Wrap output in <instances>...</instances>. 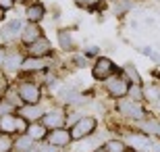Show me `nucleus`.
Masks as SVG:
<instances>
[{
    "label": "nucleus",
    "instance_id": "f257e3e1",
    "mask_svg": "<svg viewBox=\"0 0 160 152\" xmlns=\"http://www.w3.org/2000/svg\"><path fill=\"white\" fill-rule=\"evenodd\" d=\"M17 94L21 104H40L42 90L36 81H21L17 86Z\"/></svg>",
    "mask_w": 160,
    "mask_h": 152
},
{
    "label": "nucleus",
    "instance_id": "f03ea898",
    "mask_svg": "<svg viewBox=\"0 0 160 152\" xmlns=\"http://www.w3.org/2000/svg\"><path fill=\"white\" fill-rule=\"evenodd\" d=\"M129 86L131 83L125 79L123 75H119V73H114L112 77H108L106 81H104V88H106V92L112 96V98H125L127 96V92H129Z\"/></svg>",
    "mask_w": 160,
    "mask_h": 152
},
{
    "label": "nucleus",
    "instance_id": "7ed1b4c3",
    "mask_svg": "<svg viewBox=\"0 0 160 152\" xmlns=\"http://www.w3.org/2000/svg\"><path fill=\"white\" fill-rule=\"evenodd\" d=\"M117 108H119V113L123 115V117H127V119H135V121L146 119V111H143L142 102H133V100H127V98H119Z\"/></svg>",
    "mask_w": 160,
    "mask_h": 152
},
{
    "label": "nucleus",
    "instance_id": "20e7f679",
    "mask_svg": "<svg viewBox=\"0 0 160 152\" xmlns=\"http://www.w3.org/2000/svg\"><path fill=\"white\" fill-rule=\"evenodd\" d=\"M96 127H98V119L96 117H81L69 131H71L73 142H77L81 138H85V135H92L96 131Z\"/></svg>",
    "mask_w": 160,
    "mask_h": 152
},
{
    "label": "nucleus",
    "instance_id": "39448f33",
    "mask_svg": "<svg viewBox=\"0 0 160 152\" xmlns=\"http://www.w3.org/2000/svg\"><path fill=\"white\" fill-rule=\"evenodd\" d=\"M114 73H117V65L108 59V56H98V59H96L94 69H92L94 79H98V81H106L108 77H112Z\"/></svg>",
    "mask_w": 160,
    "mask_h": 152
},
{
    "label": "nucleus",
    "instance_id": "423d86ee",
    "mask_svg": "<svg viewBox=\"0 0 160 152\" xmlns=\"http://www.w3.org/2000/svg\"><path fill=\"white\" fill-rule=\"evenodd\" d=\"M65 121H67V111L65 108H50V111L44 113V117L40 119V123L48 131H52V129H58V127H65Z\"/></svg>",
    "mask_w": 160,
    "mask_h": 152
},
{
    "label": "nucleus",
    "instance_id": "0eeeda50",
    "mask_svg": "<svg viewBox=\"0 0 160 152\" xmlns=\"http://www.w3.org/2000/svg\"><path fill=\"white\" fill-rule=\"evenodd\" d=\"M52 63L50 56H25L21 63V73H42L48 69V65Z\"/></svg>",
    "mask_w": 160,
    "mask_h": 152
},
{
    "label": "nucleus",
    "instance_id": "6e6552de",
    "mask_svg": "<svg viewBox=\"0 0 160 152\" xmlns=\"http://www.w3.org/2000/svg\"><path fill=\"white\" fill-rule=\"evenodd\" d=\"M46 142L52 144V146H56V148H62V146H69V144L73 142V138H71V131H69L67 127H58V129L48 131Z\"/></svg>",
    "mask_w": 160,
    "mask_h": 152
},
{
    "label": "nucleus",
    "instance_id": "1a4fd4ad",
    "mask_svg": "<svg viewBox=\"0 0 160 152\" xmlns=\"http://www.w3.org/2000/svg\"><path fill=\"white\" fill-rule=\"evenodd\" d=\"M125 142L135 152H150V146H152V138L146 134H127Z\"/></svg>",
    "mask_w": 160,
    "mask_h": 152
},
{
    "label": "nucleus",
    "instance_id": "9d476101",
    "mask_svg": "<svg viewBox=\"0 0 160 152\" xmlns=\"http://www.w3.org/2000/svg\"><path fill=\"white\" fill-rule=\"evenodd\" d=\"M44 108H42V104H23L17 108V115L19 117H23L27 123H36L40 121L42 117H44Z\"/></svg>",
    "mask_w": 160,
    "mask_h": 152
},
{
    "label": "nucleus",
    "instance_id": "9b49d317",
    "mask_svg": "<svg viewBox=\"0 0 160 152\" xmlns=\"http://www.w3.org/2000/svg\"><path fill=\"white\" fill-rule=\"evenodd\" d=\"M25 23L21 19H11L6 25H2V38L6 42L8 40H15V38H21V31H23Z\"/></svg>",
    "mask_w": 160,
    "mask_h": 152
},
{
    "label": "nucleus",
    "instance_id": "f8f14e48",
    "mask_svg": "<svg viewBox=\"0 0 160 152\" xmlns=\"http://www.w3.org/2000/svg\"><path fill=\"white\" fill-rule=\"evenodd\" d=\"M42 38V29H40V23H27L21 31V38L19 40L23 42L25 46H31L33 42H38Z\"/></svg>",
    "mask_w": 160,
    "mask_h": 152
},
{
    "label": "nucleus",
    "instance_id": "ddd939ff",
    "mask_svg": "<svg viewBox=\"0 0 160 152\" xmlns=\"http://www.w3.org/2000/svg\"><path fill=\"white\" fill-rule=\"evenodd\" d=\"M27 56H50L52 54V48H50V42H48V38H44L42 35L38 42H33L31 46H27Z\"/></svg>",
    "mask_w": 160,
    "mask_h": 152
},
{
    "label": "nucleus",
    "instance_id": "4468645a",
    "mask_svg": "<svg viewBox=\"0 0 160 152\" xmlns=\"http://www.w3.org/2000/svg\"><path fill=\"white\" fill-rule=\"evenodd\" d=\"M46 15V6L42 4V2H31L27 4L25 8V19H27V23H40L42 19Z\"/></svg>",
    "mask_w": 160,
    "mask_h": 152
},
{
    "label": "nucleus",
    "instance_id": "2eb2a0df",
    "mask_svg": "<svg viewBox=\"0 0 160 152\" xmlns=\"http://www.w3.org/2000/svg\"><path fill=\"white\" fill-rule=\"evenodd\" d=\"M23 54L17 52V50H11V52L4 54V63H2V67H4L8 73H17L19 69H21V63H23Z\"/></svg>",
    "mask_w": 160,
    "mask_h": 152
},
{
    "label": "nucleus",
    "instance_id": "dca6fc26",
    "mask_svg": "<svg viewBox=\"0 0 160 152\" xmlns=\"http://www.w3.org/2000/svg\"><path fill=\"white\" fill-rule=\"evenodd\" d=\"M104 142L98 135H85L81 140H77V152H96Z\"/></svg>",
    "mask_w": 160,
    "mask_h": 152
},
{
    "label": "nucleus",
    "instance_id": "f3484780",
    "mask_svg": "<svg viewBox=\"0 0 160 152\" xmlns=\"http://www.w3.org/2000/svg\"><path fill=\"white\" fill-rule=\"evenodd\" d=\"M137 127L142 129V134H146V135L160 138V121L158 119H142V121H137Z\"/></svg>",
    "mask_w": 160,
    "mask_h": 152
},
{
    "label": "nucleus",
    "instance_id": "a211bd4d",
    "mask_svg": "<svg viewBox=\"0 0 160 152\" xmlns=\"http://www.w3.org/2000/svg\"><path fill=\"white\" fill-rule=\"evenodd\" d=\"M0 134H6V135L17 134V115L15 113L0 117Z\"/></svg>",
    "mask_w": 160,
    "mask_h": 152
},
{
    "label": "nucleus",
    "instance_id": "6ab92c4d",
    "mask_svg": "<svg viewBox=\"0 0 160 152\" xmlns=\"http://www.w3.org/2000/svg\"><path fill=\"white\" fill-rule=\"evenodd\" d=\"M27 135H29L33 142H42L44 138L48 135V129L42 125L40 121H36V123H29V127H27Z\"/></svg>",
    "mask_w": 160,
    "mask_h": 152
},
{
    "label": "nucleus",
    "instance_id": "aec40b11",
    "mask_svg": "<svg viewBox=\"0 0 160 152\" xmlns=\"http://www.w3.org/2000/svg\"><path fill=\"white\" fill-rule=\"evenodd\" d=\"M33 146H36V142L31 140L27 134H23V135H19L17 140H15V144H12V152H27V150H31Z\"/></svg>",
    "mask_w": 160,
    "mask_h": 152
},
{
    "label": "nucleus",
    "instance_id": "412c9836",
    "mask_svg": "<svg viewBox=\"0 0 160 152\" xmlns=\"http://www.w3.org/2000/svg\"><path fill=\"white\" fill-rule=\"evenodd\" d=\"M123 77L131 83V86H142V75H139V71H137L131 63H129V65H125V69H123Z\"/></svg>",
    "mask_w": 160,
    "mask_h": 152
},
{
    "label": "nucleus",
    "instance_id": "4be33fe9",
    "mask_svg": "<svg viewBox=\"0 0 160 152\" xmlns=\"http://www.w3.org/2000/svg\"><path fill=\"white\" fill-rule=\"evenodd\" d=\"M58 44H60V48H62L65 52H73V50H75L73 35H71V31H67V29H60L58 31Z\"/></svg>",
    "mask_w": 160,
    "mask_h": 152
},
{
    "label": "nucleus",
    "instance_id": "5701e85b",
    "mask_svg": "<svg viewBox=\"0 0 160 152\" xmlns=\"http://www.w3.org/2000/svg\"><path fill=\"white\" fill-rule=\"evenodd\" d=\"M100 150L102 152H125L127 150V144L123 140H108L100 146Z\"/></svg>",
    "mask_w": 160,
    "mask_h": 152
},
{
    "label": "nucleus",
    "instance_id": "b1692460",
    "mask_svg": "<svg viewBox=\"0 0 160 152\" xmlns=\"http://www.w3.org/2000/svg\"><path fill=\"white\" fill-rule=\"evenodd\" d=\"M12 135H6V134H0V152H12Z\"/></svg>",
    "mask_w": 160,
    "mask_h": 152
},
{
    "label": "nucleus",
    "instance_id": "393cba45",
    "mask_svg": "<svg viewBox=\"0 0 160 152\" xmlns=\"http://www.w3.org/2000/svg\"><path fill=\"white\" fill-rule=\"evenodd\" d=\"M127 96H131L133 102H143V88H142V86H129Z\"/></svg>",
    "mask_w": 160,
    "mask_h": 152
},
{
    "label": "nucleus",
    "instance_id": "a878e982",
    "mask_svg": "<svg viewBox=\"0 0 160 152\" xmlns=\"http://www.w3.org/2000/svg\"><path fill=\"white\" fill-rule=\"evenodd\" d=\"M143 100H154V102H160V90L150 86V88H143Z\"/></svg>",
    "mask_w": 160,
    "mask_h": 152
},
{
    "label": "nucleus",
    "instance_id": "bb28decb",
    "mask_svg": "<svg viewBox=\"0 0 160 152\" xmlns=\"http://www.w3.org/2000/svg\"><path fill=\"white\" fill-rule=\"evenodd\" d=\"M139 52H142L143 56H148V59H152L154 63H160V54L156 52V50H154L152 46H142V48H139Z\"/></svg>",
    "mask_w": 160,
    "mask_h": 152
},
{
    "label": "nucleus",
    "instance_id": "cd10ccee",
    "mask_svg": "<svg viewBox=\"0 0 160 152\" xmlns=\"http://www.w3.org/2000/svg\"><path fill=\"white\" fill-rule=\"evenodd\" d=\"M15 111H17V108H15L8 100H0V117H2V115H12Z\"/></svg>",
    "mask_w": 160,
    "mask_h": 152
},
{
    "label": "nucleus",
    "instance_id": "c85d7f7f",
    "mask_svg": "<svg viewBox=\"0 0 160 152\" xmlns=\"http://www.w3.org/2000/svg\"><path fill=\"white\" fill-rule=\"evenodd\" d=\"M27 127H29V123L25 121L23 117H19V115H17V134H19V135L27 134Z\"/></svg>",
    "mask_w": 160,
    "mask_h": 152
},
{
    "label": "nucleus",
    "instance_id": "c756f323",
    "mask_svg": "<svg viewBox=\"0 0 160 152\" xmlns=\"http://www.w3.org/2000/svg\"><path fill=\"white\" fill-rule=\"evenodd\" d=\"M6 92H8V81H6V77L0 73V100L6 96Z\"/></svg>",
    "mask_w": 160,
    "mask_h": 152
},
{
    "label": "nucleus",
    "instance_id": "7c9ffc66",
    "mask_svg": "<svg viewBox=\"0 0 160 152\" xmlns=\"http://www.w3.org/2000/svg\"><path fill=\"white\" fill-rule=\"evenodd\" d=\"M75 2H77L79 8H94L96 2H100V0H75Z\"/></svg>",
    "mask_w": 160,
    "mask_h": 152
},
{
    "label": "nucleus",
    "instance_id": "2f4dec72",
    "mask_svg": "<svg viewBox=\"0 0 160 152\" xmlns=\"http://www.w3.org/2000/svg\"><path fill=\"white\" fill-rule=\"evenodd\" d=\"M15 2H17V0H0V11H2V13L11 11L12 6H15Z\"/></svg>",
    "mask_w": 160,
    "mask_h": 152
},
{
    "label": "nucleus",
    "instance_id": "473e14b6",
    "mask_svg": "<svg viewBox=\"0 0 160 152\" xmlns=\"http://www.w3.org/2000/svg\"><path fill=\"white\" fill-rule=\"evenodd\" d=\"M100 52V48L98 46H85V50H83V56L88 59V56H96V54Z\"/></svg>",
    "mask_w": 160,
    "mask_h": 152
},
{
    "label": "nucleus",
    "instance_id": "72a5a7b5",
    "mask_svg": "<svg viewBox=\"0 0 160 152\" xmlns=\"http://www.w3.org/2000/svg\"><path fill=\"white\" fill-rule=\"evenodd\" d=\"M38 152H58V148H56V146H52V144H48V142H46V144H44V146H42Z\"/></svg>",
    "mask_w": 160,
    "mask_h": 152
},
{
    "label": "nucleus",
    "instance_id": "f704fd0d",
    "mask_svg": "<svg viewBox=\"0 0 160 152\" xmlns=\"http://www.w3.org/2000/svg\"><path fill=\"white\" fill-rule=\"evenodd\" d=\"M85 63H88V59H85V56H77V59H75V65H77V67H83Z\"/></svg>",
    "mask_w": 160,
    "mask_h": 152
},
{
    "label": "nucleus",
    "instance_id": "c9c22d12",
    "mask_svg": "<svg viewBox=\"0 0 160 152\" xmlns=\"http://www.w3.org/2000/svg\"><path fill=\"white\" fill-rule=\"evenodd\" d=\"M146 25H156V21L152 17H146Z\"/></svg>",
    "mask_w": 160,
    "mask_h": 152
},
{
    "label": "nucleus",
    "instance_id": "e433bc0d",
    "mask_svg": "<svg viewBox=\"0 0 160 152\" xmlns=\"http://www.w3.org/2000/svg\"><path fill=\"white\" fill-rule=\"evenodd\" d=\"M2 63H4V50L0 48V67H2Z\"/></svg>",
    "mask_w": 160,
    "mask_h": 152
},
{
    "label": "nucleus",
    "instance_id": "4c0bfd02",
    "mask_svg": "<svg viewBox=\"0 0 160 152\" xmlns=\"http://www.w3.org/2000/svg\"><path fill=\"white\" fill-rule=\"evenodd\" d=\"M27 152H38V148H36V146H33V148H31V150H27Z\"/></svg>",
    "mask_w": 160,
    "mask_h": 152
},
{
    "label": "nucleus",
    "instance_id": "58836bf2",
    "mask_svg": "<svg viewBox=\"0 0 160 152\" xmlns=\"http://www.w3.org/2000/svg\"><path fill=\"white\" fill-rule=\"evenodd\" d=\"M96 152H102V150H100V148H98V150H96Z\"/></svg>",
    "mask_w": 160,
    "mask_h": 152
},
{
    "label": "nucleus",
    "instance_id": "ea45409f",
    "mask_svg": "<svg viewBox=\"0 0 160 152\" xmlns=\"http://www.w3.org/2000/svg\"><path fill=\"white\" fill-rule=\"evenodd\" d=\"M125 152H127V150H125Z\"/></svg>",
    "mask_w": 160,
    "mask_h": 152
}]
</instances>
